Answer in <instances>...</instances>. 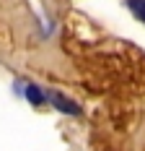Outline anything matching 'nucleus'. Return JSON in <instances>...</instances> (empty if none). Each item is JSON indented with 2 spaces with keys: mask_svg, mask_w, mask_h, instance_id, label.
<instances>
[{
  "mask_svg": "<svg viewBox=\"0 0 145 151\" xmlns=\"http://www.w3.org/2000/svg\"><path fill=\"white\" fill-rule=\"evenodd\" d=\"M127 5H130L132 13H135V16L145 24V0H127Z\"/></svg>",
  "mask_w": 145,
  "mask_h": 151,
  "instance_id": "nucleus-3",
  "label": "nucleus"
},
{
  "mask_svg": "<svg viewBox=\"0 0 145 151\" xmlns=\"http://www.w3.org/2000/svg\"><path fill=\"white\" fill-rule=\"evenodd\" d=\"M23 96L29 99L31 107H44V104H47V94H44V89H42V86H36V83L23 86Z\"/></svg>",
  "mask_w": 145,
  "mask_h": 151,
  "instance_id": "nucleus-2",
  "label": "nucleus"
},
{
  "mask_svg": "<svg viewBox=\"0 0 145 151\" xmlns=\"http://www.w3.org/2000/svg\"><path fill=\"white\" fill-rule=\"evenodd\" d=\"M44 94H47V104H52L55 109H57V112H62V115H72V117H78V115L83 112V107L78 104L75 99H70V96H65L62 91L47 89Z\"/></svg>",
  "mask_w": 145,
  "mask_h": 151,
  "instance_id": "nucleus-1",
  "label": "nucleus"
}]
</instances>
